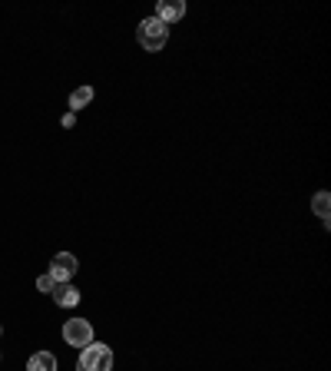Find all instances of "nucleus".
<instances>
[{
    "instance_id": "0eeeda50",
    "label": "nucleus",
    "mask_w": 331,
    "mask_h": 371,
    "mask_svg": "<svg viewBox=\"0 0 331 371\" xmlns=\"http://www.w3.org/2000/svg\"><path fill=\"white\" fill-rule=\"evenodd\" d=\"M27 371H56V358L50 351H37V355H30V361H27Z\"/></svg>"
},
{
    "instance_id": "7ed1b4c3",
    "label": "nucleus",
    "mask_w": 331,
    "mask_h": 371,
    "mask_svg": "<svg viewBox=\"0 0 331 371\" xmlns=\"http://www.w3.org/2000/svg\"><path fill=\"white\" fill-rule=\"evenodd\" d=\"M63 341L73 345V348H87L89 341H93V325H89L87 318H70L63 325Z\"/></svg>"
},
{
    "instance_id": "9d476101",
    "label": "nucleus",
    "mask_w": 331,
    "mask_h": 371,
    "mask_svg": "<svg viewBox=\"0 0 331 371\" xmlns=\"http://www.w3.org/2000/svg\"><path fill=\"white\" fill-rule=\"evenodd\" d=\"M54 275H50V272H46V275H40V279H37V288H40V292H46V295H50V292H54Z\"/></svg>"
},
{
    "instance_id": "f03ea898",
    "label": "nucleus",
    "mask_w": 331,
    "mask_h": 371,
    "mask_svg": "<svg viewBox=\"0 0 331 371\" xmlns=\"http://www.w3.org/2000/svg\"><path fill=\"white\" fill-rule=\"evenodd\" d=\"M136 40H139L143 50L159 54V50L166 47V40H169V27H166L163 20H156V17H146V20L136 27Z\"/></svg>"
},
{
    "instance_id": "f257e3e1",
    "label": "nucleus",
    "mask_w": 331,
    "mask_h": 371,
    "mask_svg": "<svg viewBox=\"0 0 331 371\" xmlns=\"http://www.w3.org/2000/svg\"><path fill=\"white\" fill-rule=\"evenodd\" d=\"M77 371H113V351L103 341H89L87 348H80Z\"/></svg>"
},
{
    "instance_id": "423d86ee",
    "label": "nucleus",
    "mask_w": 331,
    "mask_h": 371,
    "mask_svg": "<svg viewBox=\"0 0 331 371\" xmlns=\"http://www.w3.org/2000/svg\"><path fill=\"white\" fill-rule=\"evenodd\" d=\"M54 302L60 308H73V305H80V292L77 288H73V282H56L54 285Z\"/></svg>"
},
{
    "instance_id": "9b49d317",
    "label": "nucleus",
    "mask_w": 331,
    "mask_h": 371,
    "mask_svg": "<svg viewBox=\"0 0 331 371\" xmlns=\"http://www.w3.org/2000/svg\"><path fill=\"white\" fill-rule=\"evenodd\" d=\"M0 335H4V328H0Z\"/></svg>"
},
{
    "instance_id": "20e7f679",
    "label": "nucleus",
    "mask_w": 331,
    "mask_h": 371,
    "mask_svg": "<svg viewBox=\"0 0 331 371\" xmlns=\"http://www.w3.org/2000/svg\"><path fill=\"white\" fill-rule=\"evenodd\" d=\"M77 269H80V262H77V255H73V252H56L54 262H50V275H54V282H70Z\"/></svg>"
},
{
    "instance_id": "1a4fd4ad",
    "label": "nucleus",
    "mask_w": 331,
    "mask_h": 371,
    "mask_svg": "<svg viewBox=\"0 0 331 371\" xmlns=\"http://www.w3.org/2000/svg\"><path fill=\"white\" fill-rule=\"evenodd\" d=\"M311 209H315V212H318L321 219H325V222H328V209H331V196L328 193H315V196H311Z\"/></svg>"
},
{
    "instance_id": "6e6552de",
    "label": "nucleus",
    "mask_w": 331,
    "mask_h": 371,
    "mask_svg": "<svg viewBox=\"0 0 331 371\" xmlns=\"http://www.w3.org/2000/svg\"><path fill=\"white\" fill-rule=\"evenodd\" d=\"M89 99H93V87H77L73 93H70V109L77 113V109L89 107Z\"/></svg>"
},
{
    "instance_id": "39448f33",
    "label": "nucleus",
    "mask_w": 331,
    "mask_h": 371,
    "mask_svg": "<svg viewBox=\"0 0 331 371\" xmlns=\"http://www.w3.org/2000/svg\"><path fill=\"white\" fill-rule=\"evenodd\" d=\"M182 17H186V4H182V0H163V4L156 7V20H163L166 27L182 20Z\"/></svg>"
}]
</instances>
